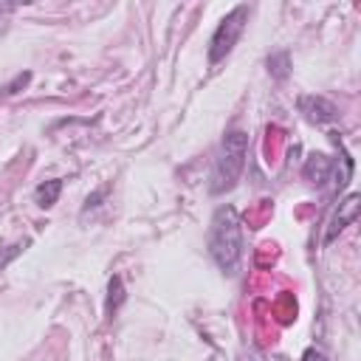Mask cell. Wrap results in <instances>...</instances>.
I'll return each mask as SVG.
<instances>
[{"label":"cell","instance_id":"cell-1","mask_svg":"<svg viewBox=\"0 0 361 361\" xmlns=\"http://www.w3.org/2000/svg\"><path fill=\"white\" fill-rule=\"evenodd\" d=\"M209 254L223 274H228V276L237 274L240 257H243V231H240V217L231 206H220L212 217Z\"/></svg>","mask_w":361,"mask_h":361},{"label":"cell","instance_id":"cell-2","mask_svg":"<svg viewBox=\"0 0 361 361\" xmlns=\"http://www.w3.org/2000/svg\"><path fill=\"white\" fill-rule=\"evenodd\" d=\"M245 152H248V133L231 130L223 135L214 166H212V183H209L212 195H223L237 186L243 166H245Z\"/></svg>","mask_w":361,"mask_h":361},{"label":"cell","instance_id":"cell-3","mask_svg":"<svg viewBox=\"0 0 361 361\" xmlns=\"http://www.w3.org/2000/svg\"><path fill=\"white\" fill-rule=\"evenodd\" d=\"M248 11H251V8H248L245 3H240V6H234V8L217 23V28H214V34H212V39H209V65H220V62L234 51L237 39H240L243 31H245Z\"/></svg>","mask_w":361,"mask_h":361},{"label":"cell","instance_id":"cell-4","mask_svg":"<svg viewBox=\"0 0 361 361\" xmlns=\"http://www.w3.org/2000/svg\"><path fill=\"white\" fill-rule=\"evenodd\" d=\"M358 212H361V195H347L341 203H338V209H336V214H333V220H330V228H327V234H324V243H333L355 217H358Z\"/></svg>","mask_w":361,"mask_h":361},{"label":"cell","instance_id":"cell-5","mask_svg":"<svg viewBox=\"0 0 361 361\" xmlns=\"http://www.w3.org/2000/svg\"><path fill=\"white\" fill-rule=\"evenodd\" d=\"M299 113L313 124H330V121H336L338 107L324 96H302L299 99Z\"/></svg>","mask_w":361,"mask_h":361},{"label":"cell","instance_id":"cell-6","mask_svg":"<svg viewBox=\"0 0 361 361\" xmlns=\"http://www.w3.org/2000/svg\"><path fill=\"white\" fill-rule=\"evenodd\" d=\"M305 178L310 180V183H324V180H330V175L336 172V164H333V158H327V155H310L307 161H305Z\"/></svg>","mask_w":361,"mask_h":361},{"label":"cell","instance_id":"cell-7","mask_svg":"<svg viewBox=\"0 0 361 361\" xmlns=\"http://www.w3.org/2000/svg\"><path fill=\"white\" fill-rule=\"evenodd\" d=\"M59 192H62V180L59 178H51V180H42L34 189V200H37L39 209H51L59 200Z\"/></svg>","mask_w":361,"mask_h":361},{"label":"cell","instance_id":"cell-8","mask_svg":"<svg viewBox=\"0 0 361 361\" xmlns=\"http://www.w3.org/2000/svg\"><path fill=\"white\" fill-rule=\"evenodd\" d=\"M121 302H124V285H121V276H113L107 282V313L116 316V310L121 307Z\"/></svg>","mask_w":361,"mask_h":361},{"label":"cell","instance_id":"cell-9","mask_svg":"<svg viewBox=\"0 0 361 361\" xmlns=\"http://www.w3.org/2000/svg\"><path fill=\"white\" fill-rule=\"evenodd\" d=\"M288 68H290V65H288V54H285V51H282V54H274V56L268 59V71H271L274 79H285V76H288Z\"/></svg>","mask_w":361,"mask_h":361},{"label":"cell","instance_id":"cell-10","mask_svg":"<svg viewBox=\"0 0 361 361\" xmlns=\"http://www.w3.org/2000/svg\"><path fill=\"white\" fill-rule=\"evenodd\" d=\"M28 79H31V73H20V76H17V79H14L3 93H17V87H25V85H28Z\"/></svg>","mask_w":361,"mask_h":361},{"label":"cell","instance_id":"cell-11","mask_svg":"<svg viewBox=\"0 0 361 361\" xmlns=\"http://www.w3.org/2000/svg\"><path fill=\"white\" fill-rule=\"evenodd\" d=\"M102 197H104V189H99V192H93V195H90V197L85 200V209H82V212H90V209H96Z\"/></svg>","mask_w":361,"mask_h":361},{"label":"cell","instance_id":"cell-12","mask_svg":"<svg viewBox=\"0 0 361 361\" xmlns=\"http://www.w3.org/2000/svg\"><path fill=\"white\" fill-rule=\"evenodd\" d=\"M302 361H327V355H324V353H319L316 347H310V350H305V353H302Z\"/></svg>","mask_w":361,"mask_h":361}]
</instances>
